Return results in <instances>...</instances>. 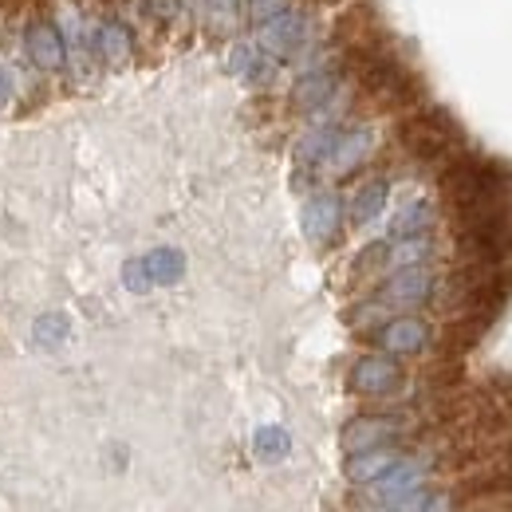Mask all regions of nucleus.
Returning <instances> with one entry per match:
<instances>
[{
    "label": "nucleus",
    "mask_w": 512,
    "mask_h": 512,
    "mask_svg": "<svg viewBox=\"0 0 512 512\" xmlns=\"http://www.w3.org/2000/svg\"><path fill=\"white\" fill-rule=\"evenodd\" d=\"M371 335H375V343L383 347L386 355H418V351L430 343V327L418 320V316L386 320L383 327H375Z\"/></svg>",
    "instance_id": "11"
},
{
    "label": "nucleus",
    "mask_w": 512,
    "mask_h": 512,
    "mask_svg": "<svg viewBox=\"0 0 512 512\" xmlns=\"http://www.w3.org/2000/svg\"><path fill=\"white\" fill-rule=\"evenodd\" d=\"M245 8H249V20H253V24H264V20H272L280 8H288V0H245Z\"/></svg>",
    "instance_id": "26"
},
{
    "label": "nucleus",
    "mask_w": 512,
    "mask_h": 512,
    "mask_svg": "<svg viewBox=\"0 0 512 512\" xmlns=\"http://www.w3.org/2000/svg\"><path fill=\"white\" fill-rule=\"evenodd\" d=\"M430 225H434V205L430 201H406L394 217H390V241H402V237H422V233H430Z\"/></svg>",
    "instance_id": "17"
},
{
    "label": "nucleus",
    "mask_w": 512,
    "mask_h": 512,
    "mask_svg": "<svg viewBox=\"0 0 512 512\" xmlns=\"http://www.w3.org/2000/svg\"><path fill=\"white\" fill-rule=\"evenodd\" d=\"M253 449L260 461H280V457H288V449H292V438H288V430L284 426H260L253 438Z\"/></svg>",
    "instance_id": "21"
},
{
    "label": "nucleus",
    "mask_w": 512,
    "mask_h": 512,
    "mask_svg": "<svg viewBox=\"0 0 512 512\" xmlns=\"http://www.w3.org/2000/svg\"><path fill=\"white\" fill-rule=\"evenodd\" d=\"M422 481H426V469L418 465V461H398V465H390L379 481H371L375 485V501L379 505H390V501H398V497H406L410 489H422Z\"/></svg>",
    "instance_id": "14"
},
{
    "label": "nucleus",
    "mask_w": 512,
    "mask_h": 512,
    "mask_svg": "<svg viewBox=\"0 0 512 512\" xmlns=\"http://www.w3.org/2000/svg\"><path fill=\"white\" fill-rule=\"evenodd\" d=\"M256 44L276 60H300L312 48V16L288 4L272 20L256 24Z\"/></svg>",
    "instance_id": "2"
},
{
    "label": "nucleus",
    "mask_w": 512,
    "mask_h": 512,
    "mask_svg": "<svg viewBox=\"0 0 512 512\" xmlns=\"http://www.w3.org/2000/svg\"><path fill=\"white\" fill-rule=\"evenodd\" d=\"M422 512H449V501H446V497H430Z\"/></svg>",
    "instance_id": "29"
},
{
    "label": "nucleus",
    "mask_w": 512,
    "mask_h": 512,
    "mask_svg": "<svg viewBox=\"0 0 512 512\" xmlns=\"http://www.w3.org/2000/svg\"><path fill=\"white\" fill-rule=\"evenodd\" d=\"M371 150H375V130L371 127H343L323 166H327L335 178H347L351 170H359V166L371 158Z\"/></svg>",
    "instance_id": "10"
},
{
    "label": "nucleus",
    "mask_w": 512,
    "mask_h": 512,
    "mask_svg": "<svg viewBox=\"0 0 512 512\" xmlns=\"http://www.w3.org/2000/svg\"><path fill=\"white\" fill-rule=\"evenodd\" d=\"M142 264L154 284H178L186 276V256L178 249H154L150 256H142Z\"/></svg>",
    "instance_id": "19"
},
{
    "label": "nucleus",
    "mask_w": 512,
    "mask_h": 512,
    "mask_svg": "<svg viewBox=\"0 0 512 512\" xmlns=\"http://www.w3.org/2000/svg\"><path fill=\"white\" fill-rule=\"evenodd\" d=\"M446 193L461 209V217L485 213V209H505L512 201V174L485 158H461L446 174Z\"/></svg>",
    "instance_id": "1"
},
{
    "label": "nucleus",
    "mask_w": 512,
    "mask_h": 512,
    "mask_svg": "<svg viewBox=\"0 0 512 512\" xmlns=\"http://www.w3.org/2000/svg\"><path fill=\"white\" fill-rule=\"evenodd\" d=\"M402 430H406V422L394 418V414H363V418H355V422L343 426V449L347 453H359V449L390 446Z\"/></svg>",
    "instance_id": "9"
},
{
    "label": "nucleus",
    "mask_w": 512,
    "mask_h": 512,
    "mask_svg": "<svg viewBox=\"0 0 512 512\" xmlns=\"http://www.w3.org/2000/svg\"><path fill=\"white\" fill-rule=\"evenodd\" d=\"M434 256V241L422 233V237H402L386 249V264L390 268H406V264H426Z\"/></svg>",
    "instance_id": "20"
},
{
    "label": "nucleus",
    "mask_w": 512,
    "mask_h": 512,
    "mask_svg": "<svg viewBox=\"0 0 512 512\" xmlns=\"http://www.w3.org/2000/svg\"><path fill=\"white\" fill-rule=\"evenodd\" d=\"M123 284H127L130 292H150V272H146V264L142 260H127L123 264Z\"/></svg>",
    "instance_id": "24"
},
{
    "label": "nucleus",
    "mask_w": 512,
    "mask_h": 512,
    "mask_svg": "<svg viewBox=\"0 0 512 512\" xmlns=\"http://www.w3.org/2000/svg\"><path fill=\"white\" fill-rule=\"evenodd\" d=\"M386 241H379V245H367L363 253H359V260H355V272H371V268H379V264H386Z\"/></svg>",
    "instance_id": "27"
},
{
    "label": "nucleus",
    "mask_w": 512,
    "mask_h": 512,
    "mask_svg": "<svg viewBox=\"0 0 512 512\" xmlns=\"http://www.w3.org/2000/svg\"><path fill=\"white\" fill-rule=\"evenodd\" d=\"M386 193H390V186H386L383 178L367 182L363 190L355 193V201H351V221H355V225H371L386 209Z\"/></svg>",
    "instance_id": "18"
},
{
    "label": "nucleus",
    "mask_w": 512,
    "mask_h": 512,
    "mask_svg": "<svg viewBox=\"0 0 512 512\" xmlns=\"http://www.w3.org/2000/svg\"><path fill=\"white\" fill-rule=\"evenodd\" d=\"M91 52H95V60L119 67V64H127L130 52H134V36H130V28L123 20L91 24Z\"/></svg>",
    "instance_id": "13"
},
{
    "label": "nucleus",
    "mask_w": 512,
    "mask_h": 512,
    "mask_svg": "<svg viewBox=\"0 0 512 512\" xmlns=\"http://www.w3.org/2000/svg\"><path fill=\"white\" fill-rule=\"evenodd\" d=\"M229 71H233L237 79L256 83V87H268V83L276 79V71H280V60L268 56L256 40H241V44H233V52H229Z\"/></svg>",
    "instance_id": "12"
},
{
    "label": "nucleus",
    "mask_w": 512,
    "mask_h": 512,
    "mask_svg": "<svg viewBox=\"0 0 512 512\" xmlns=\"http://www.w3.org/2000/svg\"><path fill=\"white\" fill-rule=\"evenodd\" d=\"M24 52H28V60L40 67L44 75L52 71H64L67 67V48H64V36H60V28H56V20H32L28 28H24Z\"/></svg>",
    "instance_id": "8"
},
{
    "label": "nucleus",
    "mask_w": 512,
    "mask_h": 512,
    "mask_svg": "<svg viewBox=\"0 0 512 512\" xmlns=\"http://www.w3.org/2000/svg\"><path fill=\"white\" fill-rule=\"evenodd\" d=\"M193 12H213V16H229L233 12V0H182Z\"/></svg>",
    "instance_id": "28"
},
{
    "label": "nucleus",
    "mask_w": 512,
    "mask_h": 512,
    "mask_svg": "<svg viewBox=\"0 0 512 512\" xmlns=\"http://www.w3.org/2000/svg\"><path fill=\"white\" fill-rule=\"evenodd\" d=\"M339 123H331V119H320L316 127L308 130L300 142H296V162L300 166H323L327 162V154H331V146H335V138H339Z\"/></svg>",
    "instance_id": "16"
},
{
    "label": "nucleus",
    "mask_w": 512,
    "mask_h": 512,
    "mask_svg": "<svg viewBox=\"0 0 512 512\" xmlns=\"http://www.w3.org/2000/svg\"><path fill=\"white\" fill-rule=\"evenodd\" d=\"M402 142L418 158H442L449 146L457 142V127L449 123V115H442V111H426V115H418V119H410L402 127Z\"/></svg>",
    "instance_id": "4"
},
{
    "label": "nucleus",
    "mask_w": 512,
    "mask_h": 512,
    "mask_svg": "<svg viewBox=\"0 0 512 512\" xmlns=\"http://www.w3.org/2000/svg\"><path fill=\"white\" fill-rule=\"evenodd\" d=\"M351 390L355 394H363V398H386V394H394L398 386H402V367H398V359L394 355H363L355 367H351Z\"/></svg>",
    "instance_id": "5"
},
{
    "label": "nucleus",
    "mask_w": 512,
    "mask_h": 512,
    "mask_svg": "<svg viewBox=\"0 0 512 512\" xmlns=\"http://www.w3.org/2000/svg\"><path fill=\"white\" fill-rule=\"evenodd\" d=\"M32 335H36V343H40V347H60V343L67 339V316H60V312L40 316L36 327H32Z\"/></svg>",
    "instance_id": "22"
},
{
    "label": "nucleus",
    "mask_w": 512,
    "mask_h": 512,
    "mask_svg": "<svg viewBox=\"0 0 512 512\" xmlns=\"http://www.w3.org/2000/svg\"><path fill=\"white\" fill-rule=\"evenodd\" d=\"M138 12L154 20H174L182 12V0H138Z\"/></svg>",
    "instance_id": "25"
},
{
    "label": "nucleus",
    "mask_w": 512,
    "mask_h": 512,
    "mask_svg": "<svg viewBox=\"0 0 512 512\" xmlns=\"http://www.w3.org/2000/svg\"><path fill=\"white\" fill-rule=\"evenodd\" d=\"M339 95V71L331 64H312L292 87V107L304 115H323Z\"/></svg>",
    "instance_id": "6"
},
{
    "label": "nucleus",
    "mask_w": 512,
    "mask_h": 512,
    "mask_svg": "<svg viewBox=\"0 0 512 512\" xmlns=\"http://www.w3.org/2000/svg\"><path fill=\"white\" fill-rule=\"evenodd\" d=\"M300 225H304V237L312 245H331L343 229V201L339 193L320 190L304 201V213H300Z\"/></svg>",
    "instance_id": "7"
},
{
    "label": "nucleus",
    "mask_w": 512,
    "mask_h": 512,
    "mask_svg": "<svg viewBox=\"0 0 512 512\" xmlns=\"http://www.w3.org/2000/svg\"><path fill=\"white\" fill-rule=\"evenodd\" d=\"M434 284H438V280H434V272H430L426 264L394 268L383 280V288H379V304H383V308H402V312L422 308V304H430Z\"/></svg>",
    "instance_id": "3"
},
{
    "label": "nucleus",
    "mask_w": 512,
    "mask_h": 512,
    "mask_svg": "<svg viewBox=\"0 0 512 512\" xmlns=\"http://www.w3.org/2000/svg\"><path fill=\"white\" fill-rule=\"evenodd\" d=\"M402 461V453L394 446H375V449H359V453H351L347 457V477L355 481V485H371V481H379L390 465H398Z\"/></svg>",
    "instance_id": "15"
},
{
    "label": "nucleus",
    "mask_w": 512,
    "mask_h": 512,
    "mask_svg": "<svg viewBox=\"0 0 512 512\" xmlns=\"http://www.w3.org/2000/svg\"><path fill=\"white\" fill-rule=\"evenodd\" d=\"M16 95H20V75L0 60V111H8L16 103Z\"/></svg>",
    "instance_id": "23"
}]
</instances>
